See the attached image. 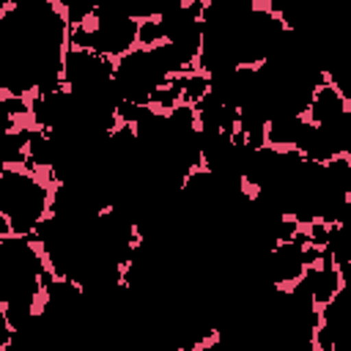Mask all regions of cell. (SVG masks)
I'll return each mask as SVG.
<instances>
[{
    "mask_svg": "<svg viewBox=\"0 0 351 351\" xmlns=\"http://www.w3.org/2000/svg\"><path fill=\"white\" fill-rule=\"evenodd\" d=\"M55 184L30 167H0V239L33 236L52 211Z\"/></svg>",
    "mask_w": 351,
    "mask_h": 351,
    "instance_id": "1",
    "label": "cell"
},
{
    "mask_svg": "<svg viewBox=\"0 0 351 351\" xmlns=\"http://www.w3.org/2000/svg\"><path fill=\"white\" fill-rule=\"evenodd\" d=\"M324 250H326V255H329L337 266L348 263V261H351V225H332L329 241H326Z\"/></svg>",
    "mask_w": 351,
    "mask_h": 351,
    "instance_id": "5",
    "label": "cell"
},
{
    "mask_svg": "<svg viewBox=\"0 0 351 351\" xmlns=\"http://www.w3.org/2000/svg\"><path fill=\"white\" fill-rule=\"evenodd\" d=\"M304 115H293V112H277L266 121V145L271 148H293L302 132Z\"/></svg>",
    "mask_w": 351,
    "mask_h": 351,
    "instance_id": "3",
    "label": "cell"
},
{
    "mask_svg": "<svg viewBox=\"0 0 351 351\" xmlns=\"http://www.w3.org/2000/svg\"><path fill=\"white\" fill-rule=\"evenodd\" d=\"M346 107H351L348 101H346V96L340 93V88L329 80V74H326V80L321 82V85H315V90H313V99H310V107H307V121H313V123H326V121H332V118H337Z\"/></svg>",
    "mask_w": 351,
    "mask_h": 351,
    "instance_id": "2",
    "label": "cell"
},
{
    "mask_svg": "<svg viewBox=\"0 0 351 351\" xmlns=\"http://www.w3.org/2000/svg\"><path fill=\"white\" fill-rule=\"evenodd\" d=\"M321 126H324L326 134L332 137L337 154L351 156V107H346L337 118H332V121H326V123H321Z\"/></svg>",
    "mask_w": 351,
    "mask_h": 351,
    "instance_id": "4",
    "label": "cell"
},
{
    "mask_svg": "<svg viewBox=\"0 0 351 351\" xmlns=\"http://www.w3.org/2000/svg\"><path fill=\"white\" fill-rule=\"evenodd\" d=\"M162 41H167L162 16L140 19V27H137V47H156V44H162Z\"/></svg>",
    "mask_w": 351,
    "mask_h": 351,
    "instance_id": "6",
    "label": "cell"
}]
</instances>
